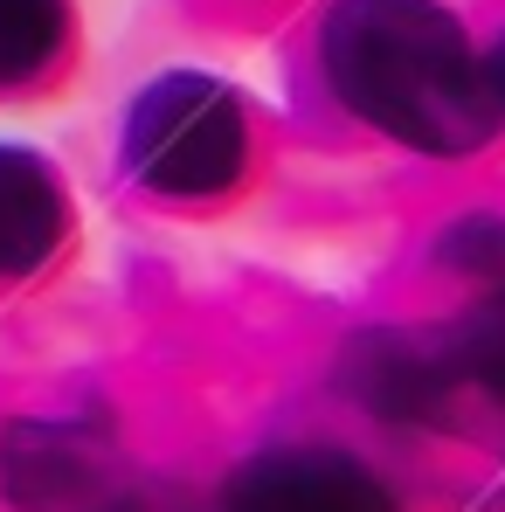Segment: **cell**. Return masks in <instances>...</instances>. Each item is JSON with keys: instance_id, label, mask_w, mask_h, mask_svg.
Instances as JSON below:
<instances>
[{"instance_id": "6", "label": "cell", "mask_w": 505, "mask_h": 512, "mask_svg": "<svg viewBox=\"0 0 505 512\" xmlns=\"http://www.w3.org/2000/svg\"><path fill=\"white\" fill-rule=\"evenodd\" d=\"M63 42V7L56 0H0V84L35 77Z\"/></svg>"}, {"instance_id": "3", "label": "cell", "mask_w": 505, "mask_h": 512, "mask_svg": "<svg viewBox=\"0 0 505 512\" xmlns=\"http://www.w3.org/2000/svg\"><path fill=\"white\" fill-rule=\"evenodd\" d=\"M229 512H395V506L353 457L291 450V457L250 464L229 492Z\"/></svg>"}, {"instance_id": "2", "label": "cell", "mask_w": 505, "mask_h": 512, "mask_svg": "<svg viewBox=\"0 0 505 512\" xmlns=\"http://www.w3.org/2000/svg\"><path fill=\"white\" fill-rule=\"evenodd\" d=\"M132 160L167 194H208L243 167V111L208 77H167L132 111Z\"/></svg>"}, {"instance_id": "1", "label": "cell", "mask_w": 505, "mask_h": 512, "mask_svg": "<svg viewBox=\"0 0 505 512\" xmlns=\"http://www.w3.org/2000/svg\"><path fill=\"white\" fill-rule=\"evenodd\" d=\"M339 97L429 153H471L492 132L485 77L457 21L429 0H346L326 35Z\"/></svg>"}, {"instance_id": "4", "label": "cell", "mask_w": 505, "mask_h": 512, "mask_svg": "<svg viewBox=\"0 0 505 512\" xmlns=\"http://www.w3.org/2000/svg\"><path fill=\"white\" fill-rule=\"evenodd\" d=\"M56 229H63V208L49 173L28 153H0V270H28L56 243Z\"/></svg>"}, {"instance_id": "5", "label": "cell", "mask_w": 505, "mask_h": 512, "mask_svg": "<svg viewBox=\"0 0 505 512\" xmlns=\"http://www.w3.org/2000/svg\"><path fill=\"white\" fill-rule=\"evenodd\" d=\"M360 395L381 409V416H436L443 409V374L422 360L416 346H374L360 360Z\"/></svg>"}, {"instance_id": "7", "label": "cell", "mask_w": 505, "mask_h": 512, "mask_svg": "<svg viewBox=\"0 0 505 512\" xmlns=\"http://www.w3.org/2000/svg\"><path fill=\"white\" fill-rule=\"evenodd\" d=\"M499 90H505V49H499Z\"/></svg>"}]
</instances>
